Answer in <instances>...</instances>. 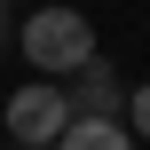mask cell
<instances>
[{"label":"cell","mask_w":150,"mask_h":150,"mask_svg":"<svg viewBox=\"0 0 150 150\" xmlns=\"http://www.w3.org/2000/svg\"><path fill=\"white\" fill-rule=\"evenodd\" d=\"M55 150H134V134H119V119H95V111H79V119L55 134Z\"/></svg>","instance_id":"cell-4"},{"label":"cell","mask_w":150,"mask_h":150,"mask_svg":"<svg viewBox=\"0 0 150 150\" xmlns=\"http://www.w3.org/2000/svg\"><path fill=\"white\" fill-rule=\"evenodd\" d=\"M127 119H134V134H150V79L134 87V95H127Z\"/></svg>","instance_id":"cell-5"},{"label":"cell","mask_w":150,"mask_h":150,"mask_svg":"<svg viewBox=\"0 0 150 150\" xmlns=\"http://www.w3.org/2000/svg\"><path fill=\"white\" fill-rule=\"evenodd\" d=\"M71 119H79V103H71L55 79H32V87H16V95H8V134H16V142H32V150L55 142Z\"/></svg>","instance_id":"cell-2"},{"label":"cell","mask_w":150,"mask_h":150,"mask_svg":"<svg viewBox=\"0 0 150 150\" xmlns=\"http://www.w3.org/2000/svg\"><path fill=\"white\" fill-rule=\"evenodd\" d=\"M71 103L79 111H95V119H119V71L95 55V63H79L71 71Z\"/></svg>","instance_id":"cell-3"},{"label":"cell","mask_w":150,"mask_h":150,"mask_svg":"<svg viewBox=\"0 0 150 150\" xmlns=\"http://www.w3.org/2000/svg\"><path fill=\"white\" fill-rule=\"evenodd\" d=\"M16 40H24L32 71H79V63H95V24L79 8H32Z\"/></svg>","instance_id":"cell-1"}]
</instances>
